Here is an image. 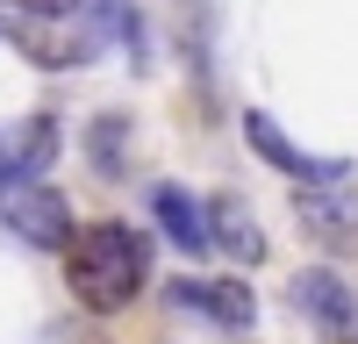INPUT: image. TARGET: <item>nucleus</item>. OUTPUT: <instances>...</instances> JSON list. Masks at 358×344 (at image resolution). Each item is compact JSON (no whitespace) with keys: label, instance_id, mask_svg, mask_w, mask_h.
<instances>
[{"label":"nucleus","instance_id":"nucleus-5","mask_svg":"<svg viewBox=\"0 0 358 344\" xmlns=\"http://www.w3.org/2000/svg\"><path fill=\"white\" fill-rule=\"evenodd\" d=\"M244 143L273 165V172H287L294 187H322V180H351V158H322V151H301L265 108H244Z\"/></svg>","mask_w":358,"mask_h":344},{"label":"nucleus","instance_id":"nucleus-6","mask_svg":"<svg viewBox=\"0 0 358 344\" xmlns=\"http://www.w3.org/2000/svg\"><path fill=\"white\" fill-rule=\"evenodd\" d=\"M15 50L29 57V65H43V72H65V65H86V57L101 50V36H94V22H86L79 8L72 15H22Z\"/></svg>","mask_w":358,"mask_h":344},{"label":"nucleus","instance_id":"nucleus-2","mask_svg":"<svg viewBox=\"0 0 358 344\" xmlns=\"http://www.w3.org/2000/svg\"><path fill=\"white\" fill-rule=\"evenodd\" d=\"M0 229L8 237H22L29 251H65L72 244V201L43 187V180H22V187H0Z\"/></svg>","mask_w":358,"mask_h":344},{"label":"nucleus","instance_id":"nucleus-11","mask_svg":"<svg viewBox=\"0 0 358 344\" xmlns=\"http://www.w3.org/2000/svg\"><path fill=\"white\" fill-rule=\"evenodd\" d=\"M79 15L94 22L101 43H122L129 65H143V36H151V29H143V8H136V0H79Z\"/></svg>","mask_w":358,"mask_h":344},{"label":"nucleus","instance_id":"nucleus-3","mask_svg":"<svg viewBox=\"0 0 358 344\" xmlns=\"http://www.w3.org/2000/svg\"><path fill=\"white\" fill-rule=\"evenodd\" d=\"M165 301L179 315H201L208 330H251L258 323V294L244 273H179L165 287Z\"/></svg>","mask_w":358,"mask_h":344},{"label":"nucleus","instance_id":"nucleus-4","mask_svg":"<svg viewBox=\"0 0 358 344\" xmlns=\"http://www.w3.org/2000/svg\"><path fill=\"white\" fill-rule=\"evenodd\" d=\"M287 301L301 308L330 344H358V287H351L344 273H330V266L294 273V280H287Z\"/></svg>","mask_w":358,"mask_h":344},{"label":"nucleus","instance_id":"nucleus-10","mask_svg":"<svg viewBox=\"0 0 358 344\" xmlns=\"http://www.w3.org/2000/svg\"><path fill=\"white\" fill-rule=\"evenodd\" d=\"M208 237H215V251H229L236 266H258L265 258V229L251 222V201H236V194L208 201Z\"/></svg>","mask_w":358,"mask_h":344},{"label":"nucleus","instance_id":"nucleus-13","mask_svg":"<svg viewBox=\"0 0 358 344\" xmlns=\"http://www.w3.org/2000/svg\"><path fill=\"white\" fill-rule=\"evenodd\" d=\"M43 344H94V330H86V323H50Z\"/></svg>","mask_w":358,"mask_h":344},{"label":"nucleus","instance_id":"nucleus-12","mask_svg":"<svg viewBox=\"0 0 358 344\" xmlns=\"http://www.w3.org/2000/svg\"><path fill=\"white\" fill-rule=\"evenodd\" d=\"M86 165H94V180H122L129 172V115H94L86 122Z\"/></svg>","mask_w":358,"mask_h":344},{"label":"nucleus","instance_id":"nucleus-8","mask_svg":"<svg viewBox=\"0 0 358 344\" xmlns=\"http://www.w3.org/2000/svg\"><path fill=\"white\" fill-rule=\"evenodd\" d=\"M294 222L330 251H358V187L351 180H322V187H294Z\"/></svg>","mask_w":358,"mask_h":344},{"label":"nucleus","instance_id":"nucleus-9","mask_svg":"<svg viewBox=\"0 0 358 344\" xmlns=\"http://www.w3.org/2000/svg\"><path fill=\"white\" fill-rule=\"evenodd\" d=\"M143 208H151L158 237H172L187 258H208V251H215V237H208V201H201L194 187H179V180H158Z\"/></svg>","mask_w":358,"mask_h":344},{"label":"nucleus","instance_id":"nucleus-1","mask_svg":"<svg viewBox=\"0 0 358 344\" xmlns=\"http://www.w3.org/2000/svg\"><path fill=\"white\" fill-rule=\"evenodd\" d=\"M158 273V251L136 222H86L65 244V287L86 315H122Z\"/></svg>","mask_w":358,"mask_h":344},{"label":"nucleus","instance_id":"nucleus-7","mask_svg":"<svg viewBox=\"0 0 358 344\" xmlns=\"http://www.w3.org/2000/svg\"><path fill=\"white\" fill-rule=\"evenodd\" d=\"M65 158V122L50 108L22 115V122L0 129V187H22V180H43V172Z\"/></svg>","mask_w":358,"mask_h":344},{"label":"nucleus","instance_id":"nucleus-14","mask_svg":"<svg viewBox=\"0 0 358 344\" xmlns=\"http://www.w3.org/2000/svg\"><path fill=\"white\" fill-rule=\"evenodd\" d=\"M8 8H22V15H72L79 0H8Z\"/></svg>","mask_w":358,"mask_h":344}]
</instances>
